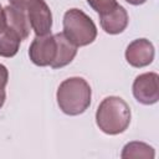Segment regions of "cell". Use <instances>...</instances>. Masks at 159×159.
Wrapping results in <instances>:
<instances>
[{
    "label": "cell",
    "mask_w": 159,
    "mask_h": 159,
    "mask_svg": "<svg viewBox=\"0 0 159 159\" xmlns=\"http://www.w3.org/2000/svg\"><path fill=\"white\" fill-rule=\"evenodd\" d=\"M21 39L10 29H5L0 32V56L12 57L17 53Z\"/></svg>",
    "instance_id": "11"
},
{
    "label": "cell",
    "mask_w": 159,
    "mask_h": 159,
    "mask_svg": "<svg viewBox=\"0 0 159 159\" xmlns=\"http://www.w3.org/2000/svg\"><path fill=\"white\" fill-rule=\"evenodd\" d=\"M155 155L153 147L142 142H130L124 145L122 158H149L153 159Z\"/></svg>",
    "instance_id": "12"
},
{
    "label": "cell",
    "mask_w": 159,
    "mask_h": 159,
    "mask_svg": "<svg viewBox=\"0 0 159 159\" xmlns=\"http://www.w3.org/2000/svg\"><path fill=\"white\" fill-rule=\"evenodd\" d=\"M127 2H129V4H132V5H142V4H144L147 0H125Z\"/></svg>",
    "instance_id": "16"
},
{
    "label": "cell",
    "mask_w": 159,
    "mask_h": 159,
    "mask_svg": "<svg viewBox=\"0 0 159 159\" xmlns=\"http://www.w3.org/2000/svg\"><path fill=\"white\" fill-rule=\"evenodd\" d=\"M9 2L26 14L36 36L50 34L52 27V14L45 0H9Z\"/></svg>",
    "instance_id": "4"
},
{
    "label": "cell",
    "mask_w": 159,
    "mask_h": 159,
    "mask_svg": "<svg viewBox=\"0 0 159 159\" xmlns=\"http://www.w3.org/2000/svg\"><path fill=\"white\" fill-rule=\"evenodd\" d=\"M133 94L142 104L157 103L159 99V76L154 72L139 75L133 82Z\"/></svg>",
    "instance_id": "6"
},
{
    "label": "cell",
    "mask_w": 159,
    "mask_h": 159,
    "mask_svg": "<svg viewBox=\"0 0 159 159\" xmlns=\"http://www.w3.org/2000/svg\"><path fill=\"white\" fill-rule=\"evenodd\" d=\"M99 20L102 29L107 34L117 35L125 30L128 25V14L127 10L118 4L112 11L99 15Z\"/></svg>",
    "instance_id": "8"
},
{
    "label": "cell",
    "mask_w": 159,
    "mask_h": 159,
    "mask_svg": "<svg viewBox=\"0 0 159 159\" xmlns=\"http://www.w3.org/2000/svg\"><path fill=\"white\" fill-rule=\"evenodd\" d=\"M30 60L37 66H51L57 56V40L55 35L36 36L29 48Z\"/></svg>",
    "instance_id": "5"
},
{
    "label": "cell",
    "mask_w": 159,
    "mask_h": 159,
    "mask_svg": "<svg viewBox=\"0 0 159 159\" xmlns=\"http://www.w3.org/2000/svg\"><path fill=\"white\" fill-rule=\"evenodd\" d=\"M96 123L106 134L116 135L123 133L130 123V108L128 103L116 96L104 98L97 108Z\"/></svg>",
    "instance_id": "1"
},
{
    "label": "cell",
    "mask_w": 159,
    "mask_h": 159,
    "mask_svg": "<svg viewBox=\"0 0 159 159\" xmlns=\"http://www.w3.org/2000/svg\"><path fill=\"white\" fill-rule=\"evenodd\" d=\"M125 58L133 67L148 66L154 60V46L147 39H137L127 46Z\"/></svg>",
    "instance_id": "7"
},
{
    "label": "cell",
    "mask_w": 159,
    "mask_h": 159,
    "mask_svg": "<svg viewBox=\"0 0 159 159\" xmlns=\"http://www.w3.org/2000/svg\"><path fill=\"white\" fill-rule=\"evenodd\" d=\"M87 2L94 11L98 12V15L107 14L118 5L117 0H87Z\"/></svg>",
    "instance_id": "13"
},
{
    "label": "cell",
    "mask_w": 159,
    "mask_h": 159,
    "mask_svg": "<svg viewBox=\"0 0 159 159\" xmlns=\"http://www.w3.org/2000/svg\"><path fill=\"white\" fill-rule=\"evenodd\" d=\"M56 40H57V56L51 65L52 68H61L67 66L68 63L72 62L77 53V46L73 45L65 35L63 32H57L55 34Z\"/></svg>",
    "instance_id": "10"
},
{
    "label": "cell",
    "mask_w": 159,
    "mask_h": 159,
    "mask_svg": "<svg viewBox=\"0 0 159 159\" xmlns=\"http://www.w3.org/2000/svg\"><path fill=\"white\" fill-rule=\"evenodd\" d=\"M63 35L77 47L96 40L97 27L92 19L80 9H70L63 16Z\"/></svg>",
    "instance_id": "3"
},
{
    "label": "cell",
    "mask_w": 159,
    "mask_h": 159,
    "mask_svg": "<svg viewBox=\"0 0 159 159\" xmlns=\"http://www.w3.org/2000/svg\"><path fill=\"white\" fill-rule=\"evenodd\" d=\"M56 97L58 107L63 113L68 116H78L89 107L92 91L84 78L71 77L58 86Z\"/></svg>",
    "instance_id": "2"
},
{
    "label": "cell",
    "mask_w": 159,
    "mask_h": 159,
    "mask_svg": "<svg viewBox=\"0 0 159 159\" xmlns=\"http://www.w3.org/2000/svg\"><path fill=\"white\" fill-rule=\"evenodd\" d=\"M4 12L6 19V27L12 30L21 39V41L25 40L31 30V25L26 14L12 5H7L6 7H4Z\"/></svg>",
    "instance_id": "9"
},
{
    "label": "cell",
    "mask_w": 159,
    "mask_h": 159,
    "mask_svg": "<svg viewBox=\"0 0 159 159\" xmlns=\"http://www.w3.org/2000/svg\"><path fill=\"white\" fill-rule=\"evenodd\" d=\"M7 80H9V72H7V70H6V67L4 65H0V108L5 103V98H6L5 86L7 83Z\"/></svg>",
    "instance_id": "14"
},
{
    "label": "cell",
    "mask_w": 159,
    "mask_h": 159,
    "mask_svg": "<svg viewBox=\"0 0 159 159\" xmlns=\"http://www.w3.org/2000/svg\"><path fill=\"white\" fill-rule=\"evenodd\" d=\"M5 29H6V19H5L4 9L1 7V4H0V32H2Z\"/></svg>",
    "instance_id": "15"
}]
</instances>
